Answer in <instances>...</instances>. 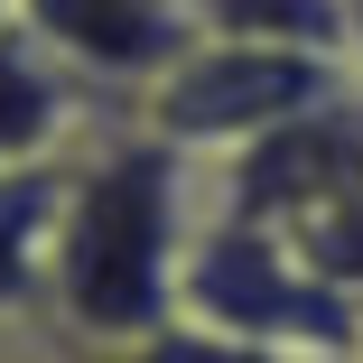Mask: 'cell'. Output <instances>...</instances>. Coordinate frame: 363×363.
I'll return each mask as SVG.
<instances>
[{
    "label": "cell",
    "mask_w": 363,
    "mask_h": 363,
    "mask_svg": "<svg viewBox=\"0 0 363 363\" xmlns=\"http://www.w3.org/2000/svg\"><path fill=\"white\" fill-rule=\"evenodd\" d=\"M196 177L159 130H112L65 168V214L47 252V326L94 354H140L177 326L186 242H196Z\"/></svg>",
    "instance_id": "obj_1"
},
{
    "label": "cell",
    "mask_w": 363,
    "mask_h": 363,
    "mask_svg": "<svg viewBox=\"0 0 363 363\" xmlns=\"http://www.w3.org/2000/svg\"><path fill=\"white\" fill-rule=\"evenodd\" d=\"M354 65L335 56H298V47H242V38H196L168 75L140 94V130H159L168 150H252V140L308 121L326 103H345Z\"/></svg>",
    "instance_id": "obj_2"
},
{
    "label": "cell",
    "mask_w": 363,
    "mask_h": 363,
    "mask_svg": "<svg viewBox=\"0 0 363 363\" xmlns=\"http://www.w3.org/2000/svg\"><path fill=\"white\" fill-rule=\"evenodd\" d=\"M19 28L65 65V75L159 84L196 47V0H19Z\"/></svg>",
    "instance_id": "obj_3"
},
{
    "label": "cell",
    "mask_w": 363,
    "mask_h": 363,
    "mask_svg": "<svg viewBox=\"0 0 363 363\" xmlns=\"http://www.w3.org/2000/svg\"><path fill=\"white\" fill-rule=\"evenodd\" d=\"M65 140H75V75L19 19H0V168H56Z\"/></svg>",
    "instance_id": "obj_4"
},
{
    "label": "cell",
    "mask_w": 363,
    "mask_h": 363,
    "mask_svg": "<svg viewBox=\"0 0 363 363\" xmlns=\"http://www.w3.org/2000/svg\"><path fill=\"white\" fill-rule=\"evenodd\" d=\"M56 214H65V159L56 168H0V326H19L28 298H47Z\"/></svg>",
    "instance_id": "obj_5"
},
{
    "label": "cell",
    "mask_w": 363,
    "mask_h": 363,
    "mask_svg": "<svg viewBox=\"0 0 363 363\" xmlns=\"http://www.w3.org/2000/svg\"><path fill=\"white\" fill-rule=\"evenodd\" d=\"M196 38L298 47V56L354 65V0H196Z\"/></svg>",
    "instance_id": "obj_6"
},
{
    "label": "cell",
    "mask_w": 363,
    "mask_h": 363,
    "mask_svg": "<svg viewBox=\"0 0 363 363\" xmlns=\"http://www.w3.org/2000/svg\"><path fill=\"white\" fill-rule=\"evenodd\" d=\"M130 363H289V354H261V345H233V335H214V326H168V335H150Z\"/></svg>",
    "instance_id": "obj_7"
},
{
    "label": "cell",
    "mask_w": 363,
    "mask_h": 363,
    "mask_svg": "<svg viewBox=\"0 0 363 363\" xmlns=\"http://www.w3.org/2000/svg\"><path fill=\"white\" fill-rule=\"evenodd\" d=\"M0 363H130V354H94V345H75L65 326L28 335V317H19V326H0Z\"/></svg>",
    "instance_id": "obj_8"
},
{
    "label": "cell",
    "mask_w": 363,
    "mask_h": 363,
    "mask_svg": "<svg viewBox=\"0 0 363 363\" xmlns=\"http://www.w3.org/2000/svg\"><path fill=\"white\" fill-rule=\"evenodd\" d=\"M354 75H363V0H354Z\"/></svg>",
    "instance_id": "obj_9"
},
{
    "label": "cell",
    "mask_w": 363,
    "mask_h": 363,
    "mask_svg": "<svg viewBox=\"0 0 363 363\" xmlns=\"http://www.w3.org/2000/svg\"><path fill=\"white\" fill-rule=\"evenodd\" d=\"M10 10H19V0H0V19H10Z\"/></svg>",
    "instance_id": "obj_10"
}]
</instances>
